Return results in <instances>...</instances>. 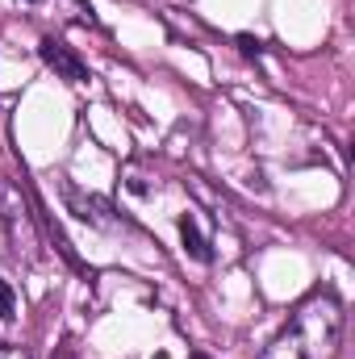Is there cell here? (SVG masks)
<instances>
[{"label": "cell", "instance_id": "cell-9", "mask_svg": "<svg viewBox=\"0 0 355 359\" xmlns=\"http://www.w3.org/2000/svg\"><path fill=\"white\" fill-rule=\"evenodd\" d=\"M55 359H76L72 351H55Z\"/></svg>", "mask_w": 355, "mask_h": 359}, {"label": "cell", "instance_id": "cell-1", "mask_svg": "<svg viewBox=\"0 0 355 359\" xmlns=\"http://www.w3.org/2000/svg\"><path fill=\"white\" fill-rule=\"evenodd\" d=\"M343 343V305L335 292H309L284 330L267 343L264 359H335Z\"/></svg>", "mask_w": 355, "mask_h": 359}, {"label": "cell", "instance_id": "cell-7", "mask_svg": "<svg viewBox=\"0 0 355 359\" xmlns=\"http://www.w3.org/2000/svg\"><path fill=\"white\" fill-rule=\"evenodd\" d=\"M0 359H34L25 347H13V343H0Z\"/></svg>", "mask_w": 355, "mask_h": 359}, {"label": "cell", "instance_id": "cell-3", "mask_svg": "<svg viewBox=\"0 0 355 359\" xmlns=\"http://www.w3.org/2000/svg\"><path fill=\"white\" fill-rule=\"evenodd\" d=\"M38 55H42V63H46L59 80H67V84H84V80H88V63H84L67 42L42 38V42H38Z\"/></svg>", "mask_w": 355, "mask_h": 359}, {"label": "cell", "instance_id": "cell-4", "mask_svg": "<svg viewBox=\"0 0 355 359\" xmlns=\"http://www.w3.org/2000/svg\"><path fill=\"white\" fill-rule=\"evenodd\" d=\"M63 196H67V205H72V209H76L84 222H92V226H113V222L105 217V213H109V205H105V201H96V196H84L76 184H63Z\"/></svg>", "mask_w": 355, "mask_h": 359}, {"label": "cell", "instance_id": "cell-5", "mask_svg": "<svg viewBox=\"0 0 355 359\" xmlns=\"http://www.w3.org/2000/svg\"><path fill=\"white\" fill-rule=\"evenodd\" d=\"M180 238H184V251H188V255H192L196 264H209V259H213V251H209V243H205V234L196 230V222H192L188 213L180 217Z\"/></svg>", "mask_w": 355, "mask_h": 359}, {"label": "cell", "instance_id": "cell-6", "mask_svg": "<svg viewBox=\"0 0 355 359\" xmlns=\"http://www.w3.org/2000/svg\"><path fill=\"white\" fill-rule=\"evenodd\" d=\"M0 318H4V322L17 318V292L8 288V280H0Z\"/></svg>", "mask_w": 355, "mask_h": 359}, {"label": "cell", "instance_id": "cell-11", "mask_svg": "<svg viewBox=\"0 0 355 359\" xmlns=\"http://www.w3.org/2000/svg\"><path fill=\"white\" fill-rule=\"evenodd\" d=\"M29 4H38V0H29Z\"/></svg>", "mask_w": 355, "mask_h": 359}, {"label": "cell", "instance_id": "cell-8", "mask_svg": "<svg viewBox=\"0 0 355 359\" xmlns=\"http://www.w3.org/2000/svg\"><path fill=\"white\" fill-rule=\"evenodd\" d=\"M239 46H243V55H251V59H255V55L264 50V46H260V42H255L251 34H239Z\"/></svg>", "mask_w": 355, "mask_h": 359}, {"label": "cell", "instance_id": "cell-10", "mask_svg": "<svg viewBox=\"0 0 355 359\" xmlns=\"http://www.w3.org/2000/svg\"><path fill=\"white\" fill-rule=\"evenodd\" d=\"M192 359H209V355H205V351H196V355H192Z\"/></svg>", "mask_w": 355, "mask_h": 359}, {"label": "cell", "instance_id": "cell-2", "mask_svg": "<svg viewBox=\"0 0 355 359\" xmlns=\"http://www.w3.org/2000/svg\"><path fill=\"white\" fill-rule=\"evenodd\" d=\"M0 222H4L13 259H17V264H38V259H42L38 222H34V209H29L25 192H21L13 180H0Z\"/></svg>", "mask_w": 355, "mask_h": 359}]
</instances>
